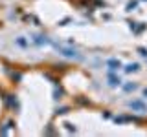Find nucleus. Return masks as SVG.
Here are the masks:
<instances>
[{
  "label": "nucleus",
  "mask_w": 147,
  "mask_h": 137,
  "mask_svg": "<svg viewBox=\"0 0 147 137\" xmlns=\"http://www.w3.org/2000/svg\"><path fill=\"white\" fill-rule=\"evenodd\" d=\"M55 49H57L61 55H64V57H68V59H79V53H77V49H74L72 46H64V44H57L55 42Z\"/></svg>",
  "instance_id": "nucleus-1"
},
{
  "label": "nucleus",
  "mask_w": 147,
  "mask_h": 137,
  "mask_svg": "<svg viewBox=\"0 0 147 137\" xmlns=\"http://www.w3.org/2000/svg\"><path fill=\"white\" fill-rule=\"evenodd\" d=\"M33 42L40 46V44H46V42H48V39H46L44 35H35V37H33Z\"/></svg>",
  "instance_id": "nucleus-5"
},
{
  "label": "nucleus",
  "mask_w": 147,
  "mask_h": 137,
  "mask_svg": "<svg viewBox=\"0 0 147 137\" xmlns=\"http://www.w3.org/2000/svg\"><path fill=\"white\" fill-rule=\"evenodd\" d=\"M107 64H109V68H110L112 71H116V70H119V68H121V62L116 61V59H110V61H109Z\"/></svg>",
  "instance_id": "nucleus-3"
},
{
  "label": "nucleus",
  "mask_w": 147,
  "mask_h": 137,
  "mask_svg": "<svg viewBox=\"0 0 147 137\" xmlns=\"http://www.w3.org/2000/svg\"><path fill=\"white\" fill-rule=\"evenodd\" d=\"M109 84L112 86V88H116V86L121 84V80H119V77H114V75H109Z\"/></svg>",
  "instance_id": "nucleus-4"
},
{
  "label": "nucleus",
  "mask_w": 147,
  "mask_h": 137,
  "mask_svg": "<svg viewBox=\"0 0 147 137\" xmlns=\"http://www.w3.org/2000/svg\"><path fill=\"white\" fill-rule=\"evenodd\" d=\"M138 70V64H129V66L125 68V71L127 73H131V71H136Z\"/></svg>",
  "instance_id": "nucleus-6"
},
{
  "label": "nucleus",
  "mask_w": 147,
  "mask_h": 137,
  "mask_svg": "<svg viewBox=\"0 0 147 137\" xmlns=\"http://www.w3.org/2000/svg\"><path fill=\"white\" fill-rule=\"evenodd\" d=\"M129 108L134 110V112H147L145 102H142V100H131V102H129Z\"/></svg>",
  "instance_id": "nucleus-2"
},
{
  "label": "nucleus",
  "mask_w": 147,
  "mask_h": 137,
  "mask_svg": "<svg viewBox=\"0 0 147 137\" xmlns=\"http://www.w3.org/2000/svg\"><path fill=\"white\" fill-rule=\"evenodd\" d=\"M17 44L20 46V48H26V46H28V42H26L24 39H22V37H18V39H17Z\"/></svg>",
  "instance_id": "nucleus-7"
},
{
  "label": "nucleus",
  "mask_w": 147,
  "mask_h": 137,
  "mask_svg": "<svg viewBox=\"0 0 147 137\" xmlns=\"http://www.w3.org/2000/svg\"><path fill=\"white\" fill-rule=\"evenodd\" d=\"M64 126H66V128H68V132H76V128H74L72 124H68V122H66V124H64Z\"/></svg>",
  "instance_id": "nucleus-9"
},
{
  "label": "nucleus",
  "mask_w": 147,
  "mask_h": 137,
  "mask_svg": "<svg viewBox=\"0 0 147 137\" xmlns=\"http://www.w3.org/2000/svg\"><path fill=\"white\" fill-rule=\"evenodd\" d=\"M134 88H136V84H127V86H125L127 91H131V90H134Z\"/></svg>",
  "instance_id": "nucleus-8"
},
{
  "label": "nucleus",
  "mask_w": 147,
  "mask_h": 137,
  "mask_svg": "<svg viewBox=\"0 0 147 137\" xmlns=\"http://www.w3.org/2000/svg\"><path fill=\"white\" fill-rule=\"evenodd\" d=\"M140 53H142V55H144V57H147V51H145V49H144V48H140Z\"/></svg>",
  "instance_id": "nucleus-10"
}]
</instances>
